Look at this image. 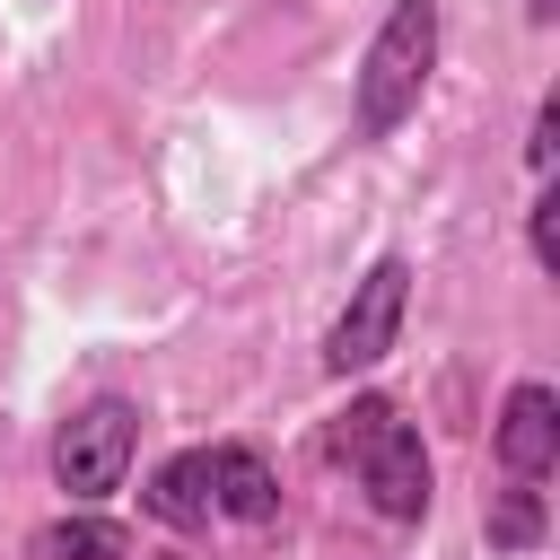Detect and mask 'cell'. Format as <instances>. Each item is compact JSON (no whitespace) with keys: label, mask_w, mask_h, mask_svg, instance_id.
I'll use <instances>...</instances> for the list:
<instances>
[{"label":"cell","mask_w":560,"mask_h":560,"mask_svg":"<svg viewBox=\"0 0 560 560\" xmlns=\"http://www.w3.org/2000/svg\"><path fill=\"white\" fill-rule=\"evenodd\" d=\"M525 26H560V0H525Z\"/></svg>","instance_id":"12"},{"label":"cell","mask_w":560,"mask_h":560,"mask_svg":"<svg viewBox=\"0 0 560 560\" xmlns=\"http://www.w3.org/2000/svg\"><path fill=\"white\" fill-rule=\"evenodd\" d=\"M332 464L359 472V490L385 525H420L429 499H438L429 490V446H420V429L402 420L394 394H350V411L332 420Z\"/></svg>","instance_id":"1"},{"label":"cell","mask_w":560,"mask_h":560,"mask_svg":"<svg viewBox=\"0 0 560 560\" xmlns=\"http://www.w3.org/2000/svg\"><path fill=\"white\" fill-rule=\"evenodd\" d=\"M131 455H140V402L122 394H88L61 429H52V490L70 508H96L131 481Z\"/></svg>","instance_id":"3"},{"label":"cell","mask_w":560,"mask_h":560,"mask_svg":"<svg viewBox=\"0 0 560 560\" xmlns=\"http://www.w3.org/2000/svg\"><path fill=\"white\" fill-rule=\"evenodd\" d=\"M490 455H499L508 481H551V464H560V394H551L542 376H516V385L499 394Z\"/></svg>","instance_id":"5"},{"label":"cell","mask_w":560,"mask_h":560,"mask_svg":"<svg viewBox=\"0 0 560 560\" xmlns=\"http://www.w3.org/2000/svg\"><path fill=\"white\" fill-rule=\"evenodd\" d=\"M438 79V0H394L359 52V79H350V131L359 140H394L420 96Z\"/></svg>","instance_id":"2"},{"label":"cell","mask_w":560,"mask_h":560,"mask_svg":"<svg viewBox=\"0 0 560 560\" xmlns=\"http://www.w3.org/2000/svg\"><path fill=\"white\" fill-rule=\"evenodd\" d=\"M210 516H236V525L280 516V472L262 464V446H245V438L210 446Z\"/></svg>","instance_id":"6"},{"label":"cell","mask_w":560,"mask_h":560,"mask_svg":"<svg viewBox=\"0 0 560 560\" xmlns=\"http://www.w3.org/2000/svg\"><path fill=\"white\" fill-rule=\"evenodd\" d=\"M525 245H534V271H560V192L542 184L534 210H525Z\"/></svg>","instance_id":"10"},{"label":"cell","mask_w":560,"mask_h":560,"mask_svg":"<svg viewBox=\"0 0 560 560\" xmlns=\"http://www.w3.org/2000/svg\"><path fill=\"white\" fill-rule=\"evenodd\" d=\"M35 560H131V534L114 525V516H52L44 534H35Z\"/></svg>","instance_id":"9"},{"label":"cell","mask_w":560,"mask_h":560,"mask_svg":"<svg viewBox=\"0 0 560 560\" xmlns=\"http://www.w3.org/2000/svg\"><path fill=\"white\" fill-rule=\"evenodd\" d=\"M481 534H490V551H534V542L551 534L542 481H499V490L481 499Z\"/></svg>","instance_id":"8"},{"label":"cell","mask_w":560,"mask_h":560,"mask_svg":"<svg viewBox=\"0 0 560 560\" xmlns=\"http://www.w3.org/2000/svg\"><path fill=\"white\" fill-rule=\"evenodd\" d=\"M402 315H411V262L402 254H376L359 280H350V298H341V315H332V332H324V376H368L394 341H402Z\"/></svg>","instance_id":"4"},{"label":"cell","mask_w":560,"mask_h":560,"mask_svg":"<svg viewBox=\"0 0 560 560\" xmlns=\"http://www.w3.org/2000/svg\"><path fill=\"white\" fill-rule=\"evenodd\" d=\"M140 508H149L158 525H175V534H201V525H210V446H184V455H166V464L149 472Z\"/></svg>","instance_id":"7"},{"label":"cell","mask_w":560,"mask_h":560,"mask_svg":"<svg viewBox=\"0 0 560 560\" xmlns=\"http://www.w3.org/2000/svg\"><path fill=\"white\" fill-rule=\"evenodd\" d=\"M551 158H560V96H542L534 105V131H525V166L551 184Z\"/></svg>","instance_id":"11"}]
</instances>
